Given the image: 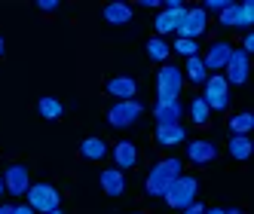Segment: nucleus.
<instances>
[{
    "label": "nucleus",
    "instance_id": "aec40b11",
    "mask_svg": "<svg viewBox=\"0 0 254 214\" xmlns=\"http://www.w3.org/2000/svg\"><path fill=\"white\" fill-rule=\"evenodd\" d=\"M80 156L89 159V162H101V159L107 156V141L104 138H86L80 144Z\"/></svg>",
    "mask_w": 254,
    "mask_h": 214
},
{
    "label": "nucleus",
    "instance_id": "c9c22d12",
    "mask_svg": "<svg viewBox=\"0 0 254 214\" xmlns=\"http://www.w3.org/2000/svg\"><path fill=\"white\" fill-rule=\"evenodd\" d=\"M3 52H6V40L0 37V58H3Z\"/></svg>",
    "mask_w": 254,
    "mask_h": 214
},
{
    "label": "nucleus",
    "instance_id": "cd10ccee",
    "mask_svg": "<svg viewBox=\"0 0 254 214\" xmlns=\"http://www.w3.org/2000/svg\"><path fill=\"white\" fill-rule=\"evenodd\" d=\"M230 3H233V0H205V3H202V9H205V15H208V12H217V15H221V12H224Z\"/></svg>",
    "mask_w": 254,
    "mask_h": 214
},
{
    "label": "nucleus",
    "instance_id": "e433bc0d",
    "mask_svg": "<svg viewBox=\"0 0 254 214\" xmlns=\"http://www.w3.org/2000/svg\"><path fill=\"white\" fill-rule=\"evenodd\" d=\"M205 214H224V208H205Z\"/></svg>",
    "mask_w": 254,
    "mask_h": 214
},
{
    "label": "nucleus",
    "instance_id": "f3484780",
    "mask_svg": "<svg viewBox=\"0 0 254 214\" xmlns=\"http://www.w3.org/2000/svg\"><path fill=\"white\" fill-rule=\"evenodd\" d=\"M114 162H117V168L123 171V168H135L138 165V147L132 144V141H117V144H114Z\"/></svg>",
    "mask_w": 254,
    "mask_h": 214
},
{
    "label": "nucleus",
    "instance_id": "c756f323",
    "mask_svg": "<svg viewBox=\"0 0 254 214\" xmlns=\"http://www.w3.org/2000/svg\"><path fill=\"white\" fill-rule=\"evenodd\" d=\"M239 49L245 52V55H251V52H254V34H251V31L245 34V40H242V46H239Z\"/></svg>",
    "mask_w": 254,
    "mask_h": 214
},
{
    "label": "nucleus",
    "instance_id": "ddd939ff",
    "mask_svg": "<svg viewBox=\"0 0 254 214\" xmlns=\"http://www.w3.org/2000/svg\"><path fill=\"white\" fill-rule=\"evenodd\" d=\"M104 92L114 101H132L138 95V80L135 77H111L104 86Z\"/></svg>",
    "mask_w": 254,
    "mask_h": 214
},
{
    "label": "nucleus",
    "instance_id": "ea45409f",
    "mask_svg": "<svg viewBox=\"0 0 254 214\" xmlns=\"http://www.w3.org/2000/svg\"><path fill=\"white\" fill-rule=\"evenodd\" d=\"M129 214H141V211H129Z\"/></svg>",
    "mask_w": 254,
    "mask_h": 214
},
{
    "label": "nucleus",
    "instance_id": "f704fd0d",
    "mask_svg": "<svg viewBox=\"0 0 254 214\" xmlns=\"http://www.w3.org/2000/svg\"><path fill=\"white\" fill-rule=\"evenodd\" d=\"M224 214H245L242 208H224Z\"/></svg>",
    "mask_w": 254,
    "mask_h": 214
},
{
    "label": "nucleus",
    "instance_id": "2f4dec72",
    "mask_svg": "<svg viewBox=\"0 0 254 214\" xmlns=\"http://www.w3.org/2000/svg\"><path fill=\"white\" fill-rule=\"evenodd\" d=\"M12 214H37V211H34V208L25 202V205H15V208H12Z\"/></svg>",
    "mask_w": 254,
    "mask_h": 214
},
{
    "label": "nucleus",
    "instance_id": "b1692460",
    "mask_svg": "<svg viewBox=\"0 0 254 214\" xmlns=\"http://www.w3.org/2000/svg\"><path fill=\"white\" fill-rule=\"evenodd\" d=\"M37 110H40V116H43V119H62L64 104H62L59 98H52V95H43V98L37 101Z\"/></svg>",
    "mask_w": 254,
    "mask_h": 214
},
{
    "label": "nucleus",
    "instance_id": "7ed1b4c3",
    "mask_svg": "<svg viewBox=\"0 0 254 214\" xmlns=\"http://www.w3.org/2000/svg\"><path fill=\"white\" fill-rule=\"evenodd\" d=\"M184 74H181V67L175 64H162L156 70V101H178L181 98V89H184Z\"/></svg>",
    "mask_w": 254,
    "mask_h": 214
},
{
    "label": "nucleus",
    "instance_id": "9b49d317",
    "mask_svg": "<svg viewBox=\"0 0 254 214\" xmlns=\"http://www.w3.org/2000/svg\"><path fill=\"white\" fill-rule=\"evenodd\" d=\"M248 55L242 49H233L230 52V61L224 64V80H227V86H242V83H248Z\"/></svg>",
    "mask_w": 254,
    "mask_h": 214
},
{
    "label": "nucleus",
    "instance_id": "20e7f679",
    "mask_svg": "<svg viewBox=\"0 0 254 214\" xmlns=\"http://www.w3.org/2000/svg\"><path fill=\"white\" fill-rule=\"evenodd\" d=\"M141 113H144V104L138 98H132V101H114L111 110H107V122H111L114 129H132L135 122L141 119Z\"/></svg>",
    "mask_w": 254,
    "mask_h": 214
},
{
    "label": "nucleus",
    "instance_id": "4be33fe9",
    "mask_svg": "<svg viewBox=\"0 0 254 214\" xmlns=\"http://www.w3.org/2000/svg\"><path fill=\"white\" fill-rule=\"evenodd\" d=\"M184 80L187 83H193V86H202L205 80H208V70H205V64H202V58L199 55H193V58H187V64H184Z\"/></svg>",
    "mask_w": 254,
    "mask_h": 214
},
{
    "label": "nucleus",
    "instance_id": "4468645a",
    "mask_svg": "<svg viewBox=\"0 0 254 214\" xmlns=\"http://www.w3.org/2000/svg\"><path fill=\"white\" fill-rule=\"evenodd\" d=\"M153 138H156V147L172 150L178 144H187V129L181 126V122H175V126H156Z\"/></svg>",
    "mask_w": 254,
    "mask_h": 214
},
{
    "label": "nucleus",
    "instance_id": "f8f14e48",
    "mask_svg": "<svg viewBox=\"0 0 254 214\" xmlns=\"http://www.w3.org/2000/svg\"><path fill=\"white\" fill-rule=\"evenodd\" d=\"M187 159L193 165H208L217 159V144L208 138H196V141H187Z\"/></svg>",
    "mask_w": 254,
    "mask_h": 214
},
{
    "label": "nucleus",
    "instance_id": "39448f33",
    "mask_svg": "<svg viewBox=\"0 0 254 214\" xmlns=\"http://www.w3.org/2000/svg\"><path fill=\"white\" fill-rule=\"evenodd\" d=\"M217 25L221 28H239V31H251V25H254V3L251 0H245V3H230L221 15H217Z\"/></svg>",
    "mask_w": 254,
    "mask_h": 214
},
{
    "label": "nucleus",
    "instance_id": "473e14b6",
    "mask_svg": "<svg viewBox=\"0 0 254 214\" xmlns=\"http://www.w3.org/2000/svg\"><path fill=\"white\" fill-rule=\"evenodd\" d=\"M138 6H144V9H159V0H141Z\"/></svg>",
    "mask_w": 254,
    "mask_h": 214
},
{
    "label": "nucleus",
    "instance_id": "412c9836",
    "mask_svg": "<svg viewBox=\"0 0 254 214\" xmlns=\"http://www.w3.org/2000/svg\"><path fill=\"white\" fill-rule=\"evenodd\" d=\"M230 156L236 159V162H245V159L251 156L254 144H251V135H230V144H227Z\"/></svg>",
    "mask_w": 254,
    "mask_h": 214
},
{
    "label": "nucleus",
    "instance_id": "bb28decb",
    "mask_svg": "<svg viewBox=\"0 0 254 214\" xmlns=\"http://www.w3.org/2000/svg\"><path fill=\"white\" fill-rule=\"evenodd\" d=\"M175 55H184V58H193L199 55V40H187V37H175V43H169Z\"/></svg>",
    "mask_w": 254,
    "mask_h": 214
},
{
    "label": "nucleus",
    "instance_id": "0eeeda50",
    "mask_svg": "<svg viewBox=\"0 0 254 214\" xmlns=\"http://www.w3.org/2000/svg\"><path fill=\"white\" fill-rule=\"evenodd\" d=\"M202 86H205L202 101L208 104V110H227L230 107V86H227L224 74H208V80Z\"/></svg>",
    "mask_w": 254,
    "mask_h": 214
},
{
    "label": "nucleus",
    "instance_id": "5701e85b",
    "mask_svg": "<svg viewBox=\"0 0 254 214\" xmlns=\"http://www.w3.org/2000/svg\"><path fill=\"white\" fill-rule=\"evenodd\" d=\"M169 55H172V46L162 40V37H150V40H147V58H150V61L166 64Z\"/></svg>",
    "mask_w": 254,
    "mask_h": 214
},
{
    "label": "nucleus",
    "instance_id": "58836bf2",
    "mask_svg": "<svg viewBox=\"0 0 254 214\" xmlns=\"http://www.w3.org/2000/svg\"><path fill=\"white\" fill-rule=\"evenodd\" d=\"M49 214H62V208H56V211H49Z\"/></svg>",
    "mask_w": 254,
    "mask_h": 214
},
{
    "label": "nucleus",
    "instance_id": "72a5a7b5",
    "mask_svg": "<svg viewBox=\"0 0 254 214\" xmlns=\"http://www.w3.org/2000/svg\"><path fill=\"white\" fill-rule=\"evenodd\" d=\"M12 208H15V205H9V202H3V205H0V214H12Z\"/></svg>",
    "mask_w": 254,
    "mask_h": 214
},
{
    "label": "nucleus",
    "instance_id": "f257e3e1",
    "mask_svg": "<svg viewBox=\"0 0 254 214\" xmlns=\"http://www.w3.org/2000/svg\"><path fill=\"white\" fill-rule=\"evenodd\" d=\"M181 168H184V162H181L178 156H166V159H159V162L147 171V181H144V193H147L150 199H162V196H166V190L175 184V177H178V174H184Z\"/></svg>",
    "mask_w": 254,
    "mask_h": 214
},
{
    "label": "nucleus",
    "instance_id": "4c0bfd02",
    "mask_svg": "<svg viewBox=\"0 0 254 214\" xmlns=\"http://www.w3.org/2000/svg\"><path fill=\"white\" fill-rule=\"evenodd\" d=\"M3 193H6V190H3V177H0V196H3Z\"/></svg>",
    "mask_w": 254,
    "mask_h": 214
},
{
    "label": "nucleus",
    "instance_id": "f03ea898",
    "mask_svg": "<svg viewBox=\"0 0 254 214\" xmlns=\"http://www.w3.org/2000/svg\"><path fill=\"white\" fill-rule=\"evenodd\" d=\"M196 193H199V181L193 174H178L175 177V184L166 190V205L169 208H175V211H184L187 205H193L196 202Z\"/></svg>",
    "mask_w": 254,
    "mask_h": 214
},
{
    "label": "nucleus",
    "instance_id": "423d86ee",
    "mask_svg": "<svg viewBox=\"0 0 254 214\" xmlns=\"http://www.w3.org/2000/svg\"><path fill=\"white\" fill-rule=\"evenodd\" d=\"M25 196H28V205L37 214H49V211H56L62 205V193L52 184H31Z\"/></svg>",
    "mask_w": 254,
    "mask_h": 214
},
{
    "label": "nucleus",
    "instance_id": "6ab92c4d",
    "mask_svg": "<svg viewBox=\"0 0 254 214\" xmlns=\"http://www.w3.org/2000/svg\"><path fill=\"white\" fill-rule=\"evenodd\" d=\"M181 19H184V12H166V9H159L156 12V19H153V28H156V37H166V34H175Z\"/></svg>",
    "mask_w": 254,
    "mask_h": 214
},
{
    "label": "nucleus",
    "instance_id": "9d476101",
    "mask_svg": "<svg viewBox=\"0 0 254 214\" xmlns=\"http://www.w3.org/2000/svg\"><path fill=\"white\" fill-rule=\"evenodd\" d=\"M233 49H236V46H233L230 40H214V43L205 49V55H199V58H202V64H205L208 74H221L224 64L230 61V52H233Z\"/></svg>",
    "mask_w": 254,
    "mask_h": 214
},
{
    "label": "nucleus",
    "instance_id": "a211bd4d",
    "mask_svg": "<svg viewBox=\"0 0 254 214\" xmlns=\"http://www.w3.org/2000/svg\"><path fill=\"white\" fill-rule=\"evenodd\" d=\"M132 6L129 3H123V0H114V3H107L104 9H101V15H104V22L107 25H114V28H120V25H129L132 22Z\"/></svg>",
    "mask_w": 254,
    "mask_h": 214
},
{
    "label": "nucleus",
    "instance_id": "dca6fc26",
    "mask_svg": "<svg viewBox=\"0 0 254 214\" xmlns=\"http://www.w3.org/2000/svg\"><path fill=\"white\" fill-rule=\"evenodd\" d=\"M98 184H101V190L107 193V196H123L126 193V171H120V168H104L101 174H98Z\"/></svg>",
    "mask_w": 254,
    "mask_h": 214
},
{
    "label": "nucleus",
    "instance_id": "a878e982",
    "mask_svg": "<svg viewBox=\"0 0 254 214\" xmlns=\"http://www.w3.org/2000/svg\"><path fill=\"white\" fill-rule=\"evenodd\" d=\"M251 129H254V116H251L248 110L230 116V132H233V135H251Z\"/></svg>",
    "mask_w": 254,
    "mask_h": 214
},
{
    "label": "nucleus",
    "instance_id": "6e6552de",
    "mask_svg": "<svg viewBox=\"0 0 254 214\" xmlns=\"http://www.w3.org/2000/svg\"><path fill=\"white\" fill-rule=\"evenodd\" d=\"M205 28H208V15H205V9L202 6H190L187 12H184V19H181V25H178V37H187V40H199L205 34Z\"/></svg>",
    "mask_w": 254,
    "mask_h": 214
},
{
    "label": "nucleus",
    "instance_id": "393cba45",
    "mask_svg": "<svg viewBox=\"0 0 254 214\" xmlns=\"http://www.w3.org/2000/svg\"><path fill=\"white\" fill-rule=\"evenodd\" d=\"M190 119L196 122V126H208L211 110H208V104L202 101V95H196V98L190 101Z\"/></svg>",
    "mask_w": 254,
    "mask_h": 214
},
{
    "label": "nucleus",
    "instance_id": "7c9ffc66",
    "mask_svg": "<svg viewBox=\"0 0 254 214\" xmlns=\"http://www.w3.org/2000/svg\"><path fill=\"white\" fill-rule=\"evenodd\" d=\"M181 214H205V205H202V202H193V205H187Z\"/></svg>",
    "mask_w": 254,
    "mask_h": 214
},
{
    "label": "nucleus",
    "instance_id": "2eb2a0df",
    "mask_svg": "<svg viewBox=\"0 0 254 214\" xmlns=\"http://www.w3.org/2000/svg\"><path fill=\"white\" fill-rule=\"evenodd\" d=\"M181 116H184V104L178 101H156L153 104V119L156 126H175V122H181Z\"/></svg>",
    "mask_w": 254,
    "mask_h": 214
},
{
    "label": "nucleus",
    "instance_id": "1a4fd4ad",
    "mask_svg": "<svg viewBox=\"0 0 254 214\" xmlns=\"http://www.w3.org/2000/svg\"><path fill=\"white\" fill-rule=\"evenodd\" d=\"M28 187H31V171H28V165H22V162H12L6 171H3V190L9 193V196H25L28 193Z\"/></svg>",
    "mask_w": 254,
    "mask_h": 214
},
{
    "label": "nucleus",
    "instance_id": "c85d7f7f",
    "mask_svg": "<svg viewBox=\"0 0 254 214\" xmlns=\"http://www.w3.org/2000/svg\"><path fill=\"white\" fill-rule=\"evenodd\" d=\"M62 3H59V0H40V3H37V9L40 12H56Z\"/></svg>",
    "mask_w": 254,
    "mask_h": 214
}]
</instances>
